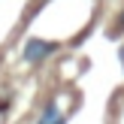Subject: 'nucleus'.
I'll return each instance as SVG.
<instances>
[{
  "instance_id": "f257e3e1",
  "label": "nucleus",
  "mask_w": 124,
  "mask_h": 124,
  "mask_svg": "<svg viewBox=\"0 0 124 124\" xmlns=\"http://www.w3.org/2000/svg\"><path fill=\"white\" fill-rule=\"evenodd\" d=\"M58 52V42H48V39H27V46H24V61L27 64H39V61H46L48 54Z\"/></svg>"
},
{
  "instance_id": "f03ea898",
  "label": "nucleus",
  "mask_w": 124,
  "mask_h": 124,
  "mask_svg": "<svg viewBox=\"0 0 124 124\" xmlns=\"http://www.w3.org/2000/svg\"><path fill=\"white\" fill-rule=\"evenodd\" d=\"M36 124H64V115H61V109L54 106V103H48L46 112L39 115V121H36Z\"/></svg>"
},
{
  "instance_id": "7ed1b4c3",
  "label": "nucleus",
  "mask_w": 124,
  "mask_h": 124,
  "mask_svg": "<svg viewBox=\"0 0 124 124\" xmlns=\"http://www.w3.org/2000/svg\"><path fill=\"white\" fill-rule=\"evenodd\" d=\"M118 58H121V67H124V46H121V52H118Z\"/></svg>"
},
{
  "instance_id": "20e7f679",
  "label": "nucleus",
  "mask_w": 124,
  "mask_h": 124,
  "mask_svg": "<svg viewBox=\"0 0 124 124\" xmlns=\"http://www.w3.org/2000/svg\"><path fill=\"white\" fill-rule=\"evenodd\" d=\"M118 24H121V27H124V12H121V18H118Z\"/></svg>"
}]
</instances>
